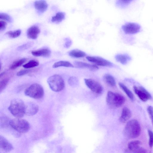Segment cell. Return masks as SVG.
Wrapping results in <instances>:
<instances>
[{
	"label": "cell",
	"instance_id": "obj_22",
	"mask_svg": "<svg viewBox=\"0 0 153 153\" xmlns=\"http://www.w3.org/2000/svg\"><path fill=\"white\" fill-rule=\"evenodd\" d=\"M105 82L108 85L114 87L116 85V81L114 78L109 74H106L103 76Z\"/></svg>",
	"mask_w": 153,
	"mask_h": 153
},
{
	"label": "cell",
	"instance_id": "obj_14",
	"mask_svg": "<svg viewBox=\"0 0 153 153\" xmlns=\"http://www.w3.org/2000/svg\"><path fill=\"white\" fill-rule=\"evenodd\" d=\"M34 6L35 9L39 12L42 13L47 10L48 4L45 0H37L34 2Z\"/></svg>",
	"mask_w": 153,
	"mask_h": 153
},
{
	"label": "cell",
	"instance_id": "obj_3",
	"mask_svg": "<svg viewBox=\"0 0 153 153\" xmlns=\"http://www.w3.org/2000/svg\"><path fill=\"white\" fill-rule=\"evenodd\" d=\"M125 101V99L121 94L108 91L106 97V102L108 105L111 108H118L122 105Z\"/></svg>",
	"mask_w": 153,
	"mask_h": 153
},
{
	"label": "cell",
	"instance_id": "obj_15",
	"mask_svg": "<svg viewBox=\"0 0 153 153\" xmlns=\"http://www.w3.org/2000/svg\"><path fill=\"white\" fill-rule=\"evenodd\" d=\"M0 147L4 151L10 152L13 150L12 145L3 137L0 136Z\"/></svg>",
	"mask_w": 153,
	"mask_h": 153
},
{
	"label": "cell",
	"instance_id": "obj_28",
	"mask_svg": "<svg viewBox=\"0 0 153 153\" xmlns=\"http://www.w3.org/2000/svg\"><path fill=\"white\" fill-rule=\"evenodd\" d=\"M132 0H118L116 2L117 6L120 8H124L127 6L132 1Z\"/></svg>",
	"mask_w": 153,
	"mask_h": 153
},
{
	"label": "cell",
	"instance_id": "obj_4",
	"mask_svg": "<svg viewBox=\"0 0 153 153\" xmlns=\"http://www.w3.org/2000/svg\"><path fill=\"white\" fill-rule=\"evenodd\" d=\"M9 125L14 129L21 133L27 132L30 128L28 122L21 118H16L10 120Z\"/></svg>",
	"mask_w": 153,
	"mask_h": 153
},
{
	"label": "cell",
	"instance_id": "obj_30",
	"mask_svg": "<svg viewBox=\"0 0 153 153\" xmlns=\"http://www.w3.org/2000/svg\"><path fill=\"white\" fill-rule=\"evenodd\" d=\"M33 43L32 42H28L24 44L19 46L17 50L18 51H23L29 48L33 45Z\"/></svg>",
	"mask_w": 153,
	"mask_h": 153
},
{
	"label": "cell",
	"instance_id": "obj_35",
	"mask_svg": "<svg viewBox=\"0 0 153 153\" xmlns=\"http://www.w3.org/2000/svg\"><path fill=\"white\" fill-rule=\"evenodd\" d=\"M65 42L64 45V47L66 48L70 47L72 43L71 39L69 38H66L65 39Z\"/></svg>",
	"mask_w": 153,
	"mask_h": 153
},
{
	"label": "cell",
	"instance_id": "obj_18",
	"mask_svg": "<svg viewBox=\"0 0 153 153\" xmlns=\"http://www.w3.org/2000/svg\"><path fill=\"white\" fill-rule=\"evenodd\" d=\"M116 60L123 65L127 64L131 59V58L126 54H118L115 56Z\"/></svg>",
	"mask_w": 153,
	"mask_h": 153
},
{
	"label": "cell",
	"instance_id": "obj_29",
	"mask_svg": "<svg viewBox=\"0 0 153 153\" xmlns=\"http://www.w3.org/2000/svg\"><path fill=\"white\" fill-rule=\"evenodd\" d=\"M68 82L69 85L72 87L77 86L79 83L78 79L74 76L70 77L68 79Z\"/></svg>",
	"mask_w": 153,
	"mask_h": 153
},
{
	"label": "cell",
	"instance_id": "obj_16",
	"mask_svg": "<svg viewBox=\"0 0 153 153\" xmlns=\"http://www.w3.org/2000/svg\"><path fill=\"white\" fill-rule=\"evenodd\" d=\"M74 64L77 68H87L91 71H95L98 69V67L96 65L81 61H75Z\"/></svg>",
	"mask_w": 153,
	"mask_h": 153
},
{
	"label": "cell",
	"instance_id": "obj_8",
	"mask_svg": "<svg viewBox=\"0 0 153 153\" xmlns=\"http://www.w3.org/2000/svg\"><path fill=\"white\" fill-rule=\"evenodd\" d=\"M133 89L135 93L142 101L146 102L151 99L150 94L144 87L141 86L137 87L134 86Z\"/></svg>",
	"mask_w": 153,
	"mask_h": 153
},
{
	"label": "cell",
	"instance_id": "obj_19",
	"mask_svg": "<svg viewBox=\"0 0 153 153\" xmlns=\"http://www.w3.org/2000/svg\"><path fill=\"white\" fill-rule=\"evenodd\" d=\"M141 143V142L138 140L132 141L128 143V148L129 151L134 153L140 147Z\"/></svg>",
	"mask_w": 153,
	"mask_h": 153
},
{
	"label": "cell",
	"instance_id": "obj_9",
	"mask_svg": "<svg viewBox=\"0 0 153 153\" xmlns=\"http://www.w3.org/2000/svg\"><path fill=\"white\" fill-rule=\"evenodd\" d=\"M86 58L89 61L94 63L97 65L107 67H111L112 63L101 57L96 56H88Z\"/></svg>",
	"mask_w": 153,
	"mask_h": 153
},
{
	"label": "cell",
	"instance_id": "obj_23",
	"mask_svg": "<svg viewBox=\"0 0 153 153\" xmlns=\"http://www.w3.org/2000/svg\"><path fill=\"white\" fill-rule=\"evenodd\" d=\"M60 67L73 68L74 66L69 62L65 61H60L56 62L52 66V67L54 68Z\"/></svg>",
	"mask_w": 153,
	"mask_h": 153
},
{
	"label": "cell",
	"instance_id": "obj_2",
	"mask_svg": "<svg viewBox=\"0 0 153 153\" xmlns=\"http://www.w3.org/2000/svg\"><path fill=\"white\" fill-rule=\"evenodd\" d=\"M8 109L11 114L16 118H21L25 114V104L19 99L12 100Z\"/></svg>",
	"mask_w": 153,
	"mask_h": 153
},
{
	"label": "cell",
	"instance_id": "obj_11",
	"mask_svg": "<svg viewBox=\"0 0 153 153\" xmlns=\"http://www.w3.org/2000/svg\"><path fill=\"white\" fill-rule=\"evenodd\" d=\"M39 110V106L33 102H29L25 104V114L33 116L36 114Z\"/></svg>",
	"mask_w": 153,
	"mask_h": 153
},
{
	"label": "cell",
	"instance_id": "obj_33",
	"mask_svg": "<svg viewBox=\"0 0 153 153\" xmlns=\"http://www.w3.org/2000/svg\"><path fill=\"white\" fill-rule=\"evenodd\" d=\"M148 132L149 137V144L151 148L153 146V132L150 130H148Z\"/></svg>",
	"mask_w": 153,
	"mask_h": 153
},
{
	"label": "cell",
	"instance_id": "obj_36",
	"mask_svg": "<svg viewBox=\"0 0 153 153\" xmlns=\"http://www.w3.org/2000/svg\"><path fill=\"white\" fill-rule=\"evenodd\" d=\"M30 70H22L19 71L17 74V75L19 76L24 75L31 71Z\"/></svg>",
	"mask_w": 153,
	"mask_h": 153
},
{
	"label": "cell",
	"instance_id": "obj_5",
	"mask_svg": "<svg viewBox=\"0 0 153 153\" xmlns=\"http://www.w3.org/2000/svg\"><path fill=\"white\" fill-rule=\"evenodd\" d=\"M47 82L51 89L55 92L60 91L65 87L63 79L58 74H54L49 77L48 79Z\"/></svg>",
	"mask_w": 153,
	"mask_h": 153
},
{
	"label": "cell",
	"instance_id": "obj_12",
	"mask_svg": "<svg viewBox=\"0 0 153 153\" xmlns=\"http://www.w3.org/2000/svg\"><path fill=\"white\" fill-rule=\"evenodd\" d=\"M40 32L39 27L33 25L29 27L27 33V37L32 39H36Z\"/></svg>",
	"mask_w": 153,
	"mask_h": 153
},
{
	"label": "cell",
	"instance_id": "obj_10",
	"mask_svg": "<svg viewBox=\"0 0 153 153\" xmlns=\"http://www.w3.org/2000/svg\"><path fill=\"white\" fill-rule=\"evenodd\" d=\"M122 29L126 34H134L139 32L140 26L137 24L130 22L123 25Z\"/></svg>",
	"mask_w": 153,
	"mask_h": 153
},
{
	"label": "cell",
	"instance_id": "obj_37",
	"mask_svg": "<svg viewBox=\"0 0 153 153\" xmlns=\"http://www.w3.org/2000/svg\"><path fill=\"white\" fill-rule=\"evenodd\" d=\"M7 23L3 21H0V29L1 30H4L6 27Z\"/></svg>",
	"mask_w": 153,
	"mask_h": 153
},
{
	"label": "cell",
	"instance_id": "obj_31",
	"mask_svg": "<svg viewBox=\"0 0 153 153\" xmlns=\"http://www.w3.org/2000/svg\"><path fill=\"white\" fill-rule=\"evenodd\" d=\"M0 19L6 20L9 22H11L12 21V19L11 16L6 13H0Z\"/></svg>",
	"mask_w": 153,
	"mask_h": 153
},
{
	"label": "cell",
	"instance_id": "obj_1",
	"mask_svg": "<svg viewBox=\"0 0 153 153\" xmlns=\"http://www.w3.org/2000/svg\"><path fill=\"white\" fill-rule=\"evenodd\" d=\"M141 131L140 126L138 122L136 120H132L127 122L124 132L125 135L128 138L134 139L140 136Z\"/></svg>",
	"mask_w": 153,
	"mask_h": 153
},
{
	"label": "cell",
	"instance_id": "obj_17",
	"mask_svg": "<svg viewBox=\"0 0 153 153\" xmlns=\"http://www.w3.org/2000/svg\"><path fill=\"white\" fill-rule=\"evenodd\" d=\"M131 112L129 108L126 107L123 108L119 118L120 122L123 123H126L131 117Z\"/></svg>",
	"mask_w": 153,
	"mask_h": 153
},
{
	"label": "cell",
	"instance_id": "obj_20",
	"mask_svg": "<svg viewBox=\"0 0 153 153\" xmlns=\"http://www.w3.org/2000/svg\"><path fill=\"white\" fill-rule=\"evenodd\" d=\"M68 54L71 57L76 58L83 57L86 55L85 52L78 49H74L70 51Z\"/></svg>",
	"mask_w": 153,
	"mask_h": 153
},
{
	"label": "cell",
	"instance_id": "obj_24",
	"mask_svg": "<svg viewBox=\"0 0 153 153\" xmlns=\"http://www.w3.org/2000/svg\"><path fill=\"white\" fill-rule=\"evenodd\" d=\"M119 85L122 89L125 92L128 97L131 100H133L134 96L131 91L124 84L120 82Z\"/></svg>",
	"mask_w": 153,
	"mask_h": 153
},
{
	"label": "cell",
	"instance_id": "obj_32",
	"mask_svg": "<svg viewBox=\"0 0 153 153\" xmlns=\"http://www.w3.org/2000/svg\"><path fill=\"white\" fill-rule=\"evenodd\" d=\"M9 79L8 78H5L3 79L0 82V91L1 92L7 85L8 81Z\"/></svg>",
	"mask_w": 153,
	"mask_h": 153
},
{
	"label": "cell",
	"instance_id": "obj_7",
	"mask_svg": "<svg viewBox=\"0 0 153 153\" xmlns=\"http://www.w3.org/2000/svg\"><path fill=\"white\" fill-rule=\"evenodd\" d=\"M84 81L87 86L93 92L98 94L102 93L103 88L98 82L91 79H85Z\"/></svg>",
	"mask_w": 153,
	"mask_h": 153
},
{
	"label": "cell",
	"instance_id": "obj_26",
	"mask_svg": "<svg viewBox=\"0 0 153 153\" xmlns=\"http://www.w3.org/2000/svg\"><path fill=\"white\" fill-rule=\"evenodd\" d=\"M39 62L35 60L32 59L23 65V67L26 68H31L38 66Z\"/></svg>",
	"mask_w": 153,
	"mask_h": 153
},
{
	"label": "cell",
	"instance_id": "obj_34",
	"mask_svg": "<svg viewBox=\"0 0 153 153\" xmlns=\"http://www.w3.org/2000/svg\"><path fill=\"white\" fill-rule=\"evenodd\" d=\"M147 110L153 125V107L151 106H149L148 107Z\"/></svg>",
	"mask_w": 153,
	"mask_h": 153
},
{
	"label": "cell",
	"instance_id": "obj_25",
	"mask_svg": "<svg viewBox=\"0 0 153 153\" xmlns=\"http://www.w3.org/2000/svg\"><path fill=\"white\" fill-rule=\"evenodd\" d=\"M27 60V59L23 58L14 62L10 66V68L13 70L21 66Z\"/></svg>",
	"mask_w": 153,
	"mask_h": 153
},
{
	"label": "cell",
	"instance_id": "obj_27",
	"mask_svg": "<svg viewBox=\"0 0 153 153\" xmlns=\"http://www.w3.org/2000/svg\"><path fill=\"white\" fill-rule=\"evenodd\" d=\"M21 33V30L20 29L14 31H9L6 33L9 37L12 38H16L19 37Z\"/></svg>",
	"mask_w": 153,
	"mask_h": 153
},
{
	"label": "cell",
	"instance_id": "obj_13",
	"mask_svg": "<svg viewBox=\"0 0 153 153\" xmlns=\"http://www.w3.org/2000/svg\"><path fill=\"white\" fill-rule=\"evenodd\" d=\"M31 53L33 55L36 57H48L51 55V51L49 48H45L33 51Z\"/></svg>",
	"mask_w": 153,
	"mask_h": 153
},
{
	"label": "cell",
	"instance_id": "obj_21",
	"mask_svg": "<svg viewBox=\"0 0 153 153\" xmlns=\"http://www.w3.org/2000/svg\"><path fill=\"white\" fill-rule=\"evenodd\" d=\"M65 14L63 12H59L56 15L52 17L51 21L55 23H58L61 22L65 18Z\"/></svg>",
	"mask_w": 153,
	"mask_h": 153
},
{
	"label": "cell",
	"instance_id": "obj_6",
	"mask_svg": "<svg viewBox=\"0 0 153 153\" xmlns=\"http://www.w3.org/2000/svg\"><path fill=\"white\" fill-rule=\"evenodd\" d=\"M44 90L40 85L35 83L31 85L25 90V94L31 98L39 99L43 97L44 95Z\"/></svg>",
	"mask_w": 153,
	"mask_h": 153
}]
</instances>
